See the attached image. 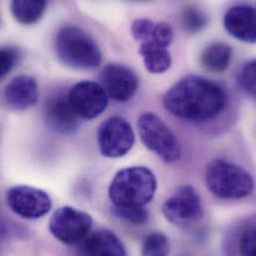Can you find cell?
I'll list each match as a JSON object with an SVG mask.
<instances>
[{
    "label": "cell",
    "mask_w": 256,
    "mask_h": 256,
    "mask_svg": "<svg viewBox=\"0 0 256 256\" xmlns=\"http://www.w3.org/2000/svg\"><path fill=\"white\" fill-rule=\"evenodd\" d=\"M69 100L83 119H94L101 115L108 105V95L104 88L92 81L75 84L68 92Z\"/></svg>",
    "instance_id": "10"
},
{
    "label": "cell",
    "mask_w": 256,
    "mask_h": 256,
    "mask_svg": "<svg viewBox=\"0 0 256 256\" xmlns=\"http://www.w3.org/2000/svg\"><path fill=\"white\" fill-rule=\"evenodd\" d=\"M146 70L152 74H162L170 69L172 56L168 48L152 41H144L138 49Z\"/></svg>",
    "instance_id": "16"
},
{
    "label": "cell",
    "mask_w": 256,
    "mask_h": 256,
    "mask_svg": "<svg viewBox=\"0 0 256 256\" xmlns=\"http://www.w3.org/2000/svg\"><path fill=\"white\" fill-rule=\"evenodd\" d=\"M232 59V49L226 43H212L208 45L202 54V65L210 72H224Z\"/></svg>",
    "instance_id": "17"
},
{
    "label": "cell",
    "mask_w": 256,
    "mask_h": 256,
    "mask_svg": "<svg viewBox=\"0 0 256 256\" xmlns=\"http://www.w3.org/2000/svg\"><path fill=\"white\" fill-rule=\"evenodd\" d=\"M138 130L144 146L162 162L172 164L180 160L182 148L178 138L156 114H142L138 120Z\"/></svg>",
    "instance_id": "5"
},
{
    "label": "cell",
    "mask_w": 256,
    "mask_h": 256,
    "mask_svg": "<svg viewBox=\"0 0 256 256\" xmlns=\"http://www.w3.org/2000/svg\"><path fill=\"white\" fill-rule=\"evenodd\" d=\"M242 256H256V228L244 232L240 242Z\"/></svg>",
    "instance_id": "26"
},
{
    "label": "cell",
    "mask_w": 256,
    "mask_h": 256,
    "mask_svg": "<svg viewBox=\"0 0 256 256\" xmlns=\"http://www.w3.org/2000/svg\"><path fill=\"white\" fill-rule=\"evenodd\" d=\"M174 39V31L172 26L166 22H158L154 24L152 36L146 41L154 42L162 47L168 48Z\"/></svg>",
    "instance_id": "23"
},
{
    "label": "cell",
    "mask_w": 256,
    "mask_h": 256,
    "mask_svg": "<svg viewBox=\"0 0 256 256\" xmlns=\"http://www.w3.org/2000/svg\"><path fill=\"white\" fill-rule=\"evenodd\" d=\"M46 6L47 2L40 0H14L10 4L14 18L23 25H31L39 21Z\"/></svg>",
    "instance_id": "18"
},
{
    "label": "cell",
    "mask_w": 256,
    "mask_h": 256,
    "mask_svg": "<svg viewBox=\"0 0 256 256\" xmlns=\"http://www.w3.org/2000/svg\"><path fill=\"white\" fill-rule=\"evenodd\" d=\"M55 48L59 59L72 68L94 69L102 62L98 44L87 32L75 25H66L59 29Z\"/></svg>",
    "instance_id": "3"
},
{
    "label": "cell",
    "mask_w": 256,
    "mask_h": 256,
    "mask_svg": "<svg viewBox=\"0 0 256 256\" xmlns=\"http://www.w3.org/2000/svg\"><path fill=\"white\" fill-rule=\"evenodd\" d=\"M162 214L176 226L192 224L202 216V198L192 186H182L164 202Z\"/></svg>",
    "instance_id": "9"
},
{
    "label": "cell",
    "mask_w": 256,
    "mask_h": 256,
    "mask_svg": "<svg viewBox=\"0 0 256 256\" xmlns=\"http://www.w3.org/2000/svg\"><path fill=\"white\" fill-rule=\"evenodd\" d=\"M226 30L244 43H256V8L252 5H236L224 17Z\"/></svg>",
    "instance_id": "13"
},
{
    "label": "cell",
    "mask_w": 256,
    "mask_h": 256,
    "mask_svg": "<svg viewBox=\"0 0 256 256\" xmlns=\"http://www.w3.org/2000/svg\"><path fill=\"white\" fill-rule=\"evenodd\" d=\"M19 50L12 46L2 47L0 50V76L5 77L18 63Z\"/></svg>",
    "instance_id": "22"
},
{
    "label": "cell",
    "mask_w": 256,
    "mask_h": 256,
    "mask_svg": "<svg viewBox=\"0 0 256 256\" xmlns=\"http://www.w3.org/2000/svg\"><path fill=\"white\" fill-rule=\"evenodd\" d=\"M100 85L107 95L117 102L130 100L138 90V77L122 64H109L100 73Z\"/></svg>",
    "instance_id": "12"
},
{
    "label": "cell",
    "mask_w": 256,
    "mask_h": 256,
    "mask_svg": "<svg viewBox=\"0 0 256 256\" xmlns=\"http://www.w3.org/2000/svg\"><path fill=\"white\" fill-rule=\"evenodd\" d=\"M92 226L90 214L69 206L58 208L49 222L52 236L67 246L84 242L90 234Z\"/></svg>",
    "instance_id": "6"
},
{
    "label": "cell",
    "mask_w": 256,
    "mask_h": 256,
    "mask_svg": "<svg viewBox=\"0 0 256 256\" xmlns=\"http://www.w3.org/2000/svg\"><path fill=\"white\" fill-rule=\"evenodd\" d=\"M206 184L210 192L222 200H240L254 188L252 176L240 166L224 158L214 160L206 170Z\"/></svg>",
    "instance_id": "4"
},
{
    "label": "cell",
    "mask_w": 256,
    "mask_h": 256,
    "mask_svg": "<svg viewBox=\"0 0 256 256\" xmlns=\"http://www.w3.org/2000/svg\"><path fill=\"white\" fill-rule=\"evenodd\" d=\"M43 112L48 127L57 132L68 134L79 127L81 117L73 108L68 93L58 91L48 96Z\"/></svg>",
    "instance_id": "11"
},
{
    "label": "cell",
    "mask_w": 256,
    "mask_h": 256,
    "mask_svg": "<svg viewBox=\"0 0 256 256\" xmlns=\"http://www.w3.org/2000/svg\"><path fill=\"white\" fill-rule=\"evenodd\" d=\"M240 81L248 92L256 96V59L248 62L242 68Z\"/></svg>",
    "instance_id": "25"
},
{
    "label": "cell",
    "mask_w": 256,
    "mask_h": 256,
    "mask_svg": "<svg viewBox=\"0 0 256 256\" xmlns=\"http://www.w3.org/2000/svg\"><path fill=\"white\" fill-rule=\"evenodd\" d=\"M113 214L132 226H142L148 220V212L144 206H113Z\"/></svg>",
    "instance_id": "20"
},
{
    "label": "cell",
    "mask_w": 256,
    "mask_h": 256,
    "mask_svg": "<svg viewBox=\"0 0 256 256\" xmlns=\"http://www.w3.org/2000/svg\"><path fill=\"white\" fill-rule=\"evenodd\" d=\"M168 240L162 232H152L144 240L142 256H168Z\"/></svg>",
    "instance_id": "19"
},
{
    "label": "cell",
    "mask_w": 256,
    "mask_h": 256,
    "mask_svg": "<svg viewBox=\"0 0 256 256\" xmlns=\"http://www.w3.org/2000/svg\"><path fill=\"white\" fill-rule=\"evenodd\" d=\"M97 140L101 154L107 158H121L128 154L134 142V132L127 120L114 116L98 128Z\"/></svg>",
    "instance_id": "7"
},
{
    "label": "cell",
    "mask_w": 256,
    "mask_h": 256,
    "mask_svg": "<svg viewBox=\"0 0 256 256\" xmlns=\"http://www.w3.org/2000/svg\"><path fill=\"white\" fill-rule=\"evenodd\" d=\"M38 85L28 75L14 77L5 87L3 98L5 104L14 110H26L38 101Z\"/></svg>",
    "instance_id": "14"
},
{
    "label": "cell",
    "mask_w": 256,
    "mask_h": 256,
    "mask_svg": "<svg viewBox=\"0 0 256 256\" xmlns=\"http://www.w3.org/2000/svg\"><path fill=\"white\" fill-rule=\"evenodd\" d=\"M154 24L156 23H154L152 20H150L148 18L136 19L132 24L130 33L136 40L142 41V42L148 40L150 37L152 36Z\"/></svg>",
    "instance_id": "24"
},
{
    "label": "cell",
    "mask_w": 256,
    "mask_h": 256,
    "mask_svg": "<svg viewBox=\"0 0 256 256\" xmlns=\"http://www.w3.org/2000/svg\"><path fill=\"white\" fill-rule=\"evenodd\" d=\"M182 21L186 31L196 33L200 31L206 25L208 18L202 10L194 7H188L182 12Z\"/></svg>",
    "instance_id": "21"
},
{
    "label": "cell",
    "mask_w": 256,
    "mask_h": 256,
    "mask_svg": "<svg viewBox=\"0 0 256 256\" xmlns=\"http://www.w3.org/2000/svg\"><path fill=\"white\" fill-rule=\"evenodd\" d=\"M156 190L154 172L146 166H128L119 170L109 186L114 206H144Z\"/></svg>",
    "instance_id": "2"
},
{
    "label": "cell",
    "mask_w": 256,
    "mask_h": 256,
    "mask_svg": "<svg viewBox=\"0 0 256 256\" xmlns=\"http://www.w3.org/2000/svg\"><path fill=\"white\" fill-rule=\"evenodd\" d=\"M8 208L25 220H38L52 208L50 196L43 190L29 186H15L6 194Z\"/></svg>",
    "instance_id": "8"
},
{
    "label": "cell",
    "mask_w": 256,
    "mask_h": 256,
    "mask_svg": "<svg viewBox=\"0 0 256 256\" xmlns=\"http://www.w3.org/2000/svg\"><path fill=\"white\" fill-rule=\"evenodd\" d=\"M162 103L172 115L180 119L204 122L222 114L228 105V94L214 81L186 76L168 90Z\"/></svg>",
    "instance_id": "1"
},
{
    "label": "cell",
    "mask_w": 256,
    "mask_h": 256,
    "mask_svg": "<svg viewBox=\"0 0 256 256\" xmlns=\"http://www.w3.org/2000/svg\"><path fill=\"white\" fill-rule=\"evenodd\" d=\"M78 256H127V250L113 232L100 230L82 242Z\"/></svg>",
    "instance_id": "15"
}]
</instances>
